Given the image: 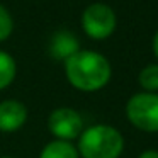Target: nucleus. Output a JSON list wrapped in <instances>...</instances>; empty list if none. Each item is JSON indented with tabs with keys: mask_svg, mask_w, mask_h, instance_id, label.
Wrapping results in <instances>:
<instances>
[{
	"mask_svg": "<svg viewBox=\"0 0 158 158\" xmlns=\"http://www.w3.org/2000/svg\"><path fill=\"white\" fill-rule=\"evenodd\" d=\"M12 31H14V19L12 14L5 5L0 4V43L10 38Z\"/></svg>",
	"mask_w": 158,
	"mask_h": 158,
	"instance_id": "obj_11",
	"label": "nucleus"
},
{
	"mask_svg": "<svg viewBox=\"0 0 158 158\" xmlns=\"http://www.w3.org/2000/svg\"><path fill=\"white\" fill-rule=\"evenodd\" d=\"M65 75L77 90L97 92L109 83L112 68L104 55L80 49L65 61Z\"/></svg>",
	"mask_w": 158,
	"mask_h": 158,
	"instance_id": "obj_1",
	"label": "nucleus"
},
{
	"mask_svg": "<svg viewBox=\"0 0 158 158\" xmlns=\"http://www.w3.org/2000/svg\"><path fill=\"white\" fill-rule=\"evenodd\" d=\"M139 85L146 92H156L158 90V63L156 65H148L139 72Z\"/></svg>",
	"mask_w": 158,
	"mask_h": 158,
	"instance_id": "obj_10",
	"label": "nucleus"
},
{
	"mask_svg": "<svg viewBox=\"0 0 158 158\" xmlns=\"http://www.w3.org/2000/svg\"><path fill=\"white\" fill-rule=\"evenodd\" d=\"M48 129L55 136V139L72 141L77 139L85 127L80 112H77L72 107H58L49 114Z\"/></svg>",
	"mask_w": 158,
	"mask_h": 158,
	"instance_id": "obj_5",
	"label": "nucleus"
},
{
	"mask_svg": "<svg viewBox=\"0 0 158 158\" xmlns=\"http://www.w3.org/2000/svg\"><path fill=\"white\" fill-rule=\"evenodd\" d=\"M39 158H80V155L72 141L55 139L43 148Z\"/></svg>",
	"mask_w": 158,
	"mask_h": 158,
	"instance_id": "obj_8",
	"label": "nucleus"
},
{
	"mask_svg": "<svg viewBox=\"0 0 158 158\" xmlns=\"http://www.w3.org/2000/svg\"><path fill=\"white\" fill-rule=\"evenodd\" d=\"M138 158H158V151L155 150H148V151H143Z\"/></svg>",
	"mask_w": 158,
	"mask_h": 158,
	"instance_id": "obj_12",
	"label": "nucleus"
},
{
	"mask_svg": "<svg viewBox=\"0 0 158 158\" xmlns=\"http://www.w3.org/2000/svg\"><path fill=\"white\" fill-rule=\"evenodd\" d=\"M77 51H80V43L73 32L66 29H60L51 36L48 44V53L53 60L65 63L70 56H73Z\"/></svg>",
	"mask_w": 158,
	"mask_h": 158,
	"instance_id": "obj_7",
	"label": "nucleus"
},
{
	"mask_svg": "<svg viewBox=\"0 0 158 158\" xmlns=\"http://www.w3.org/2000/svg\"><path fill=\"white\" fill-rule=\"evenodd\" d=\"M117 19L114 10L107 4H90L82 12V29L90 39L102 41L116 31Z\"/></svg>",
	"mask_w": 158,
	"mask_h": 158,
	"instance_id": "obj_4",
	"label": "nucleus"
},
{
	"mask_svg": "<svg viewBox=\"0 0 158 158\" xmlns=\"http://www.w3.org/2000/svg\"><path fill=\"white\" fill-rule=\"evenodd\" d=\"M27 121V107L15 99H7L0 102V131L15 133Z\"/></svg>",
	"mask_w": 158,
	"mask_h": 158,
	"instance_id": "obj_6",
	"label": "nucleus"
},
{
	"mask_svg": "<svg viewBox=\"0 0 158 158\" xmlns=\"http://www.w3.org/2000/svg\"><path fill=\"white\" fill-rule=\"evenodd\" d=\"M77 150L82 158H119L124 150V138L109 124H95L82 131Z\"/></svg>",
	"mask_w": 158,
	"mask_h": 158,
	"instance_id": "obj_2",
	"label": "nucleus"
},
{
	"mask_svg": "<svg viewBox=\"0 0 158 158\" xmlns=\"http://www.w3.org/2000/svg\"><path fill=\"white\" fill-rule=\"evenodd\" d=\"M17 75V63L14 56L5 51H0V90H5Z\"/></svg>",
	"mask_w": 158,
	"mask_h": 158,
	"instance_id": "obj_9",
	"label": "nucleus"
},
{
	"mask_svg": "<svg viewBox=\"0 0 158 158\" xmlns=\"http://www.w3.org/2000/svg\"><path fill=\"white\" fill-rule=\"evenodd\" d=\"M126 116L134 127L146 133L158 131V94H134L126 104Z\"/></svg>",
	"mask_w": 158,
	"mask_h": 158,
	"instance_id": "obj_3",
	"label": "nucleus"
},
{
	"mask_svg": "<svg viewBox=\"0 0 158 158\" xmlns=\"http://www.w3.org/2000/svg\"><path fill=\"white\" fill-rule=\"evenodd\" d=\"M0 158H12V156H0Z\"/></svg>",
	"mask_w": 158,
	"mask_h": 158,
	"instance_id": "obj_14",
	"label": "nucleus"
},
{
	"mask_svg": "<svg viewBox=\"0 0 158 158\" xmlns=\"http://www.w3.org/2000/svg\"><path fill=\"white\" fill-rule=\"evenodd\" d=\"M153 53H155V56H156V60H158V32L153 38Z\"/></svg>",
	"mask_w": 158,
	"mask_h": 158,
	"instance_id": "obj_13",
	"label": "nucleus"
}]
</instances>
